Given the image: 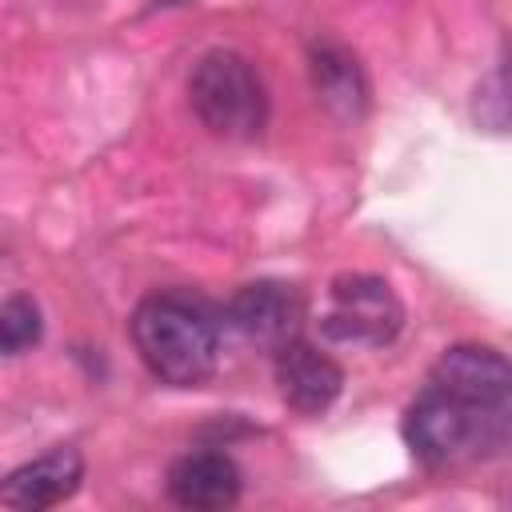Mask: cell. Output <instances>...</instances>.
<instances>
[{"label": "cell", "instance_id": "1", "mask_svg": "<svg viewBox=\"0 0 512 512\" xmlns=\"http://www.w3.org/2000/svg\"><path fill=\"white\" fill-rule=\"evenodd\" d=\"M128 332H132L136 356L160 384L196 388L216 372L220 324L200 296L152 292L136 304Z\"/></svg>", "mask_w": 512, "mask_h": 512}, {"label": "cell", "instance_id": "2", "mask_svg": "<svg viewBox=\"0 0 512 512\" xmlns=\"http://www.w3.org/2000/svg\"><path fill=\"white\" fill-rule=\"evenodd\" d=\"M188 100L196 120L220 140H256L268 124V88L236 48H212L192 64Z\"/></svg>", "mask_w": 512, "mask_h": 512}, {"label": "cell", "instance_id": "3", "mask_svg": "<svg viewBox=\"0 0 512 512\" xmlns=\"http://www.w3.org/2000/svg\"><path fill=\"white\" fill-rule=\"evenodd\" d=\"M324 336L344 344L384 348L404 328V304L388 280L368 272H344L328 284V312L320 320Z\"/></svg>", "mask_w": 512, "mask_h": 512}, {"label": "cell", "instance_id": "4", "mask_svg": "<svg viewBox=\"0 0 512 512\" xmlns=\"http://www.w3.org/2000/svg\"><path fill=\"white\" fill-rule=\"evenodd\" d=\"M428 388H440L444 396L492 416L512 400V360L492 344L464 340L440 352L428 372Z\"/></svg>", "mask_w": 512, "mask_h": 512}, {"label": "cell", "instance_id": "5", "mask_svg": "<svg viewBox=\"0 0 512 512\" xmlns=\"http://www.w3.org/2000/svg\"><path fill=\"white\" fill-rule=\"evenodd\" d=\"M484 420H488L484 412L424 384V392L404 412V440H408L412 456H420L424 464H444L476 440Z\"/></svg>", "mask_w": 512, "mask_h": 512}, {"label": "cell", "instance_id": "6", "mask_svg": "<svg viewBox=\"0 0 512 512\" xmlns=\"http://www.w3.org/2000/svg\"><path fill=\"white\" fill-rule=\"evenodd\" d=\"M300 320H304V300L292 284L284 280H252V284H240L228 300V324L260 344V348H284L288 340H296L300 332Z\"/></svg>", "mask_w": 512, "mask_h": 512}, {"label": "cell", "instance_id": "7", "mask_svg": "<svg viewBox=\"0 0 512 512\" xmlns=\"http://www.w3.org/2000/svg\"><path fill=\"white\" fill-rule=\"evenodd\" d=\"M276 388H280V396L292 412L320 416L336 404V396L344 388V372L316 344L288 340L284 348H276Z\"/></svg>", "mask_w": 512, "mask_h": 512}, {"label": "cell", "instance_id": "8", "mask_svg": "<svg viewBox=\"0 0 512 512\" xmlns=\"http://www.w3.org/2000/svg\"><path fill=\"white\" fill-rule=\"evenodd\" d=\"M80 480H84V456L72 444H56L52 452L8 472V480L0 484V504L24 508V512H44V508H56L68 496H76Z\"/></svg>", "mask_w": 512, "mask_h": 512}, {"label": "cell", "instance_id": "9", "mask_svg": "<svg viewBox=\"0 0 512 512\" xmlns=\"http://www.w3.org/2000/svg\"><path fill=\"white\" fill-rule=\"evenodd\" d=\"M168 496L192 512H220L240 500V468L228 452H188L168 468Z\"/></svg>", "mask_w": 512, "mask_h": 512}, {"label": "cell", "instance_id": "10", "mask_svg": "<svg viewBox=\"0 0 512 512\" xmlns=\"http://www.w3.org/2000/svg\"><path fill=\"white\" fill-rule=\"evenodd\" d=\"M308 76H312V88H316L320 104L328 112H336L340 120H360L368 112V76L344 44H332V40L312 44Z\"/></svg>", "mask_w": 512, "mask_h": 512}, {"label": "cell", "instance_id": "11", "mask_svg": "<svg viewBox=\"0 0 512 512\" xmlns=\"http://www.w3.org/2000/svg\"><path fill=\"white\" fill-rule=\"evenodd\" d=\"M472 112H476V120L484 128L512 132V44L504 48L500 64L480 80L476 100H472Z\"/></svg>", "mask_w": 512, "mask_h": 512}, {"label": "cell", "instance_id": "12", "mask_svg": "<svg viewBox=\"0 0 512 512\" xmlns=\"http://www.w3.org/2000/svg\"><path fill=\"white\" fill-rule=\"evenodd\" d=\"M40 332H44V320H40V304L32 296L16 292L0 304V348H4V356H20V352L36 348Z\"/></svg>", "mask_w": 512, "mask_h": 512}]
</instances>
